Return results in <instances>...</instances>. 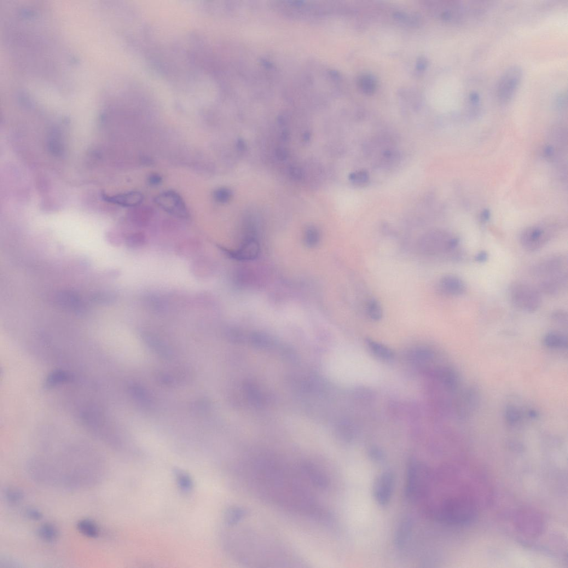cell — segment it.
I'll return each mask as SVG.
<instances>
[{"label":"cell","mask_w":568,"mask_h":568,"mask_svg":"<svg viewBox=\"0 0 568 568\" xmlns=\"http://www.w3.org/2000/svg\"><path fill=\"white\" fill-rule=\"evenodd\" d=\"M239 471L247 489L272 505L312 519L322 512L317 496L322 492L312 479L309 461L248 460L239 465Z\"/></svg>","instance_id":"obj_1"},{"label":"cell","mask_w":568,"mask_h":568,"mask_svg":"<svg viewBox=\"0 0 568 568\" xmlns=\"http://www.w3.org/2000/svg\"><path fill=\"white\" fill-rule=\"evenodd\" d=\"M238 533L231 551L242 563L262 567L303 563L297 554L276 539L247 527Z\"/></svg>","instance_id":"obj_2"},{"label":"cell","mask_w":568,"mask_h":568,"mask_svg":"<svg viewBox=\"0 0 568 568\" xmlns=\"http://www.w3.org/2000/svg\"><path fill=\"white\" fill-rule=\"evenodd\" d=\"M477 498L472 486L468 483L444 498L431 511L432 517L440 523L463 525L471 522L478 511Z\"/></svg>","instance_id":"obj_3"},{"label":"cell","mask_w":568,"mask_h":568,"mask_svg":"<svg viewBox=\"0 0 568 568\" xmlns=\"http://www.w3.org/2000/svg\"><path fill=\"white\" fill-rule=\"evenodd\" d=\"M567 266L566 259L560 255H554L539 263L535 269L539 279L538 291L549 295L563 291L567 281Z\"/></svg>","instance_id":"obj_4"},{"label":"cell","mask_w":568,"mask_h":568,"mask_svg":"<svg viewBox=\"0 0 568 568\" xmlns=\"http://www.w3.org/2000/svg\"><path fill=\"white\" fill-rule=\"evenodd\" d=\"M431 474L428 467L418 460L413 459L409 462L404 494L411 502L421 499L426 494L430 484Z\"/></svg>","instance_id":"obj_5"},{"label":"cell","mask_w":568,"mask_h":568,"mask_svg":"<svg viewBox=\"0 0 568 568\" xmlns=\"http://www.w3.org/2000/svg\"><path fill=\"white\" fill-rule=\"evenodd\" d=\"M459 244V240L456 237L443 231L433 230L420 237L417 248L423 254L436 256L455 250Z\"/></svg>","instance_id":"obj_6"},{"label":"cell","mask_w":568,"mask_h":568,"mask_svg":"<svg viewBox=\"0 0 568 568\" xmlns=\"http://www.w3.org/2000/svg\"><path fill=\"white\" fill-rule=\"evenodd\" d=\"M538 289L526 282L515 281L509 289L512 304L518 310L528 313L536 312L540 308L542 298Z\"/></svg>","instance_id":"obj_7"},{"label":"cell","mask_w":568,"mask_h":568,"mask_svg":"<svg viewBox=\"0 0 568 568\" xmlns=\"http://www.w3.org/2000/svg\"><path fill=\"white\" fill-rule=\"evenodd\" d=\"M523 71L519 66L509 67L501 75L497 85L498 101L507 104L512 101L522 80Z\"/></svg>","instance_id":"obj_8"},{"label":"cell","mask_w":568,"mask_h":568,"mask_svg":"<svg viewBox=\"0 0 568 568\" xmlns=\"http://www.w3.org/2000/svg\"><path fill=\"white\" fill-rule=\"evenodd\" d=\"M552 230L553 229L546 225L526 228L520 235V244L527 252H535L540 250L551 238Z\"/></svg>","instance_id":"obj_9"},{"label":"cell","mask_w":568,"mask_h":568,"mask_svg":"<svg viewBox=\"0 0 568 568\" xmlns=\"http://www.w3.org/2000/svg\"><path fill=\"white\" fill-rule=\"evenodd\" d=\"M395 484V476L391 471L380 474L374 484L373 494L379 505L386 506L391 501Z\"/></svg>","instance_id":"obj_10"},{"label":"cell","mask_w":568,"mask_h":568,"mask_svg":"<svg viewBox=\"0 0 568 568\" xmlns=\"http://www.w3.org/2000/svg\"><path fill=\"white\" fill-rule=\"evenodd\" d=\"M155 201L162 210L176 217L186 219L189 212L182 197L173 191H168L156 196Z\"/></svg>","instance_id":"obj_11"},{"label":"cell","mask_w":568,"mask_h":568,"mask_svg":"<svg viewBox=\"0 0 568 568\" xmlns=\"http://www.w3.org/2000/svg\"><path fill=\"white\" fill-rule=\"evenodd\" d=\"M438 287L443 294L450 296H461L466 291L465 282L459 276L453 274L445 275L440 278Z\"/></svg>","instance_id":"obj_12"},{"label":"cell","mask_w":568,"mask_h":568,"mask_svg":"<svg viewBox=\"0 0 568 568\" xmlns=\"http://www.w3.org/2000/svg\"><path fill=\"white\" fill-rule=\"evenodd\" d=\"M104 198L112 204L126 207H137L141 204L144 199L143 194L138 192H131L111 196L107 195Z\"/></svg>","instance_id":"obj_13"},{"label":"cell","mask_w":568,"mask_h":568,"mask_svg":"<svg viewBox=\"0 0 568 568\" xmlns=\"http://www.w3.org/2000/svg\"><path fill=\"white\" fill-rule=\"evenodd\" d=\"M366 344L369 349L377 357L382 360L390 361L393 360L395 355L393 351L384 344L379 343L372 339H367Z\"/></svg>","instance_id":"obj_14"},{"label":"cell","mask_w":568,"mask_h":568,"mask_svg":"<svg viewBox=\"0 0 568 568\" xmlns=\"http://www.w3.org/2000/svg\"><path fill=\"white\" fill-rule=\"evenodd\" d=\"M478 393L474 388L467 390L463 395L461 400V411L464 417L470 415L478 401Z\"/></svg>","instance_id":"obj_15"},{"label":"cell","mask_w":568,"mask_h":568,"mask_svg":"<svg viewBox=\"0 0 568 568\" xmlns=\"http://www.w3.org/2000/svg\"><path fill=\"white\" fill-rule=\"evenodd\" d=\"M259 253V247L256 241L250 240L241 247L239 250L233 253L231 256L239 260H252L256 258Z\"/></svg>","instance_id":"obj_16"},{"label":"cell","mask_w":568,"mask_h":568,"mask_svg":"<svg viewBox=\"0 0 568 568\" xmlns=\"http://www.w3.org/2000/svg\"><path fill=\"white\" fill-rule=\"evenodd\" d=\"M543 343L549 348L565 349L567 346V339L563 334L552 332L545 335Z\"/></svg>","instance_id":"obj_17"},{"label":"cell","mask_w":568,"mask_h":568,"mask_svg":"<svg viewBox=\"0 0 568 568\" xmlns=\"http://www.w3.org/2000/svg\"><path fill=\"white\" fill-rule=\"evenodd\" d=\"M413 527V521L404 519L398 526L396 536V543L398 547H403L410 538Z\"/></svg>","instance_id":"obj_18"},{"label":"cell","mask_w":568,"mask_h":568,"mask_svg":"<svg viewBox=\"0 0 568 568\" xmlns=\"http://www.w3.org/2000/svg\"><path fill=\"white\" fill-rule=\"evenodd\" d=\"M438 376L443 384L450 389H456L459 385V376L454 370L450 368L442 369L439 371Z\"/></svg>","instance_id":"obj_19"},{"label":"cell","mask_w":568,"mask_h":568,"mask_svg":"<svg viewBox=\"0 0 568 568\" xmlns=\"http://www.w3.org/2000/svg\"><path fill=\"white\" fill-rule=\"evenodd\" d=\"M247 515L244 509L238 507L229 508L225 514V522L228 526L234 525L240 522Z\"/></svg>","instance_id":"obj_20"},{"label":"cell","mask_w":568,"mask_h":568,"mask_svg":"<svg viewBox=\"0 0 568 568\" xmlns=\"http://www.w3.org/2000/svg\"><path fill=\"white\" fill-rule=\"evenodd\" d=\"M77 528L80 533L88 537L97 538L100 534L98 525L90 519L79 520L77 524Z\"/></svg>","instance_id":"obj_21"},{"label":"cell","mask_w":568,"mask_h":568,"mask_svg":"<svg viewBox=\"0 0 568 568\" xmlns=\"http://www.w3.org/2000/svg\"><path fill=\"white\" fill-rule=\"evenodd\" d=\"M367 314L370 319L373 321H379L383 317V309L379 301L372 298L367 301L366 305Z\"/></svg>","instance_id":"obj_22"},{"label":"cell","mask_w":568,"mask_h":568,"mask_svg":"<svg viewBox=\"0 0 568 568\" xmlns=\"http://www.w3.org/2000/svg\"><path fill=\"white\" fill-rule=\"evenodd\" d=\"M70 374L63 372L62 370H56L51 373L48 377L46 381V387L47 388L54 387L58 385L70 381L72 379Z\"/></svg>","instance_id":"obj_23"},{"label":"cell","mask_w":568,"mask_h":568,"mask_svg":"<svg viewBox=\"0 0 568 568\" xmlns=\"http://www.w3.org/2000/svg\"><path fill=\"white\" fill-rule=\"evenodd\" d=\"M38 537L45 542L55 541L59 536L56 526L51 523H45L39 526L37 531Z\"/></svg>","instance_id":"obj_24"},{"label":"cell","mask_w":568,"mask_h":568,"mask_svg":"<svg viewBox=\"0 0 568 568\" xmlns=\"http://www.w3.org/2000/svg\"><path fill=\"white\" fill-rule=\"evenodd\" d=\"M175 476L179 489L185 492L192 490L193 485V480L187 473L180 469H176Z\"/></svg>","instance_id":"obj_25"},{"label":"cell","mask_w":568,"mask_h":568,"mask_svg":"<svg viewBox=\"0 0 568 568\" xmlns=\"http://www.w3.org/2000/svg\"><path fill=\"white\" fill-rule=\"evenodd\" d=\"M505 418L509 425H514L521 420V414L518 408L509 405L505 411Z\"/></svg>","instance_id":"obj_26"},{"label":"cell","mask_w":568,"mask_h":568,"mask_svg":"<svg viewBox=\"0 0 568 568\" xmlns=\"http://www.w3.org/2000/svg\"><path fill=\"white\" fill-rule=\"evenodd\" d=\"M4 496L6 500L10 503L17 504L24 499L23 492L18 489L9 488L5 490Z\"/></svg>","instance_id":"obj_27"},{"label":"cell","mask_w":568,"mask_h":568,"mask_svg":"<svg viewBox=\"0 0 568 568\" xmlns=\"http://www.w3.org/2000/svg\"><path fill=\"white\" fill-rule=\"evenodd\" d=\"M411 357L417 361L430 360L433 355L430 350L424 348L417 349L410 353Z\"/></svg>","instance_id":"obj_28"},{"label":"cell","mask_w":568,"mask_h":568,"mask_svg":"<svg viewBox=\"0 0 568 568\" xmlns=\"http://www.w3.org/2000/svg\"><path fill=\"white\" fill-rule=\"evenodd\" d=\"M360 85L362 90L367 94H372L375 89V79L369 76H363L360 79Z\"/></svg>","instance_id":"obj_29"},{"label":"cell","mask_w":568,"mask_h":568,"mask_svg":"<svg viewBox=\"0 0 568 568\" xmlns=\"http://www.w3.org/2000/svg\"><path fill=\"white\" fill-rule=\"evenodd\" d=\"M230 191L225 188L219 189L214 193V199L219 202H227L230 199Z\"/></svg>","instance_id":"obj_30"},{"label":"cell","mask_w":568,"mask_h":568,"mask_svg":"<svg viewBox=\"0 0 568 568\" xmlns=\"http://www.w3.org/2000/svg\"><path fill=\"white\" fill-rule=\"evenodd\" d=\"M25 516L29 519L39 520L43 518V514L35 508H29L25 510Z\"/></svg>","instance_id":"obj_31"},{"label":"cell","mask_w":568,"mask_h":568,"mask_svg":"<svg viewBox=\"0 0 568 568\" xmlns=\"http://www.w3.org/2000/svg\"><path fill=\"white\" fill-rule=\"evenodd\" d=\"M309 231L306 237V244L309 247H314L318 241V235L315 230H311Z\"/></svg>","instance_id":"obj_32"},{"label":"cell","mask_w":568,"mask_h":568,"mask_svg":"<svg viewBox=\"0 0 568 568\" xmlns=\"http://www.w3.org/2000/svg\"><path fill=\"white\" fill-rule=\"evenodd\" d=\"M351 180L356 184H363L368 180V176L364 172H356L352 175Z\"/></svg>","instance_id":"obj_33"},{"label":"cell","mask_w":568,"mask_h":568,"mask_svg":"<svg viewBox=\"0 0 568 568\" xmlns=\"http://www.w3.org/2000/svg\"><path fill=\"white\" fill-rule=\"evenodd\" d=\"M369 456L373 461L380 462L384 460L383 452L377 448H372L369 451Z\"/></svg>","instance_id":"obj_34"},{"label":"cell","mask_w":568,"mask_h":568,"mask_svg":"<svg viewBox=\"0 0 568 568\" xmlns=\"http://www.w3.org/2000/svg\"><path fill=\"white\" fill-rule=\"evenodd\" d=\"M552 318L555 322L561 324L566 323L567 322L566 313L563 311L557 310L554 311L552 314Z\"/></svg>","instance_id":"obj_35"},{"label":"cell","mask_w":568,"mask_h":568,"mask_svg":"<svg viewBox=\"0 0 568 568\" xmlns=\"http://www.w3.org/2000/svg\"><path fill=\"white\" fill-rule=\"evenodd\" d=\"M149 183L150 185L156 186L160 184L162 181L161 177L157 174H153L149 177Z\"/></svg>","instance_id":"obj_36"},{"label":"cell","mask_w":568,"mask_h":568,"mask_svg":"<svg viewBox=\"0 0 568 568\" xmlns=\"http://www.w3.org/2000/svg\"><path fill=\"white\" fill-rule=\"evenodd\" d=\"M488 259V253L482 251L479 252L476 257V260L479 263H484Z\"/></svg>","instance_id":"obj_37"},{"label":"cell","mask_w":568,"mask_h":568,"mask_svg":"<svg viewBox=\"0 0 568 568\" xmlns=\"http://www.w3.org/2000/svg\"><path fill=\"white\" fill-rule=\"evenodd\" d=\"M530 416L532 417H535L537 416V414L535 412V411H531V412L530 413Z\"/></svg>","instance_id":"obj_38"}]
</instances>
